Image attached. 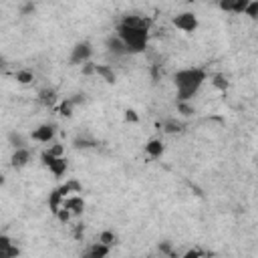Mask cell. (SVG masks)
Segmentation results:
<instances>
[{
	"instance_id": "cell-26",
	"label": "cell",
	"mask_w": 258,
	"mask_h": 258,
	"mask_svg": "<svg viewBox=\"0 0 258 258\" xmlns=\"http://www.w3.org/2000/svg\"><path fill=\"white\" fill-rule=\"evenodd\" d=\"M212 85H214L216 89H220V91H226V89H228V81H226L224 75H216L214 81H212Z\"/></svg>"
},
{
	"instance_id": "cell-30",
	"label": "cell",
	"mask_w": 258,
	"mask_h": 258,
	"mask_svg": "<svg viewBox=\"0 0 258 258\" xmlns=\"http://www.w3.org/2000/svg\"><path fill=\"white\" fill-rule=\"evenodd\" d=\"M186 2H194V0H186Z\"/></svg>"
},
{
	"instance_id": "cell-20",
	"label": "cell",
	"mask_w": 258,
	"mask_h": 258,
	"mask_svg": "<svg viewBox=\"0 0 258 258\" xmlns=\"http://www.w3.org/2000/svg\"><path fill=\"white\" fill-rule=\"evenodd\" d=\"M8 141H10V145L15 147V149H18V147H26V139L22 138L20 133H10V135H8Z\"/></svg>"
},
{
	"instance_id": "cell-11",
	"label": "cell",
	"mask_w": 258,
	"mask_h": 258,
	"mask_svg": "<svg viewBox=\"0 0 258 258\" xmlns=\"http://www.w3.org/2000/svg\"><path fill=\"white\" fill-rule=\"evenodd\" d=\"M95 75H99L105 83H115V79H117L113 67L109 65H95Z\"/></svg>"
},
{
	"instance_id": "cell-9",
	"label": "cell",
	"mask_w": 258,
	"mask_h": 258,
	"mask_svg": "<svg viewBox=\"0 0 258 258\" xmlns=\"http://www.w3.org/2000/svg\"><path fill=\"white\" fill-rule=\"evenodd\" d=\"M107 51H109L113 57H125V55H129L127 47L123 45V40H121L117 34L111 36V38H107Z\"/></svg>"
},
{
	"instance_id": "cell-13",
	"label": "cell",
	"mask_w": 258,
	"mask_h": 258,
	"mask_svg": "<svg viewBox=\"0 0 258 258\" xmlns=\"http://www.w3.org/2000/svg\"><path fill=\"white\" fill-rule=\"evenodd\" d=\"M63 208H67L71 214H81L83 208H85V204H83L81 198H65L63 200Z\"/></svg>"
},
{
	"instance_id": "cell-29",
	"label": "cell",
	"mask_w": 258,
	"mask_h": 258,
	"mask_svg": "<svg viewBox=\"0 0 258 258\" xmlns=\"http://www.w3.org/2000/svg\"><path fill=\"white\" fill-rule=\"evenodd\" d=\"M2 184H4V175H2V173H0V186H2Z\"/></svg>"
},
{
	"instance_id": "cell-7",
	"label": "cell",
	"mask_w": 258,
	"mask_h": 258,
	"mask_svg": "<svg viewBox=\"0 0 258 258\" xmlns=\"http://www.w3.org/2000/svg\"><path fill=\"white\" fill-rule=\"evenodd\" d=\"M29 161H31V149L29 147H18V149H15V154H12V157H10V166L20 170V168H24L26 164H29Z\"/></svg>"
},
{
	"instance_id": "cell-12",
	"label": "cell",
	"mask_w": 258,
	"mask_h": 258,
	"mask_svg": "<svg viewBox=\"0 0 258 258\" xmlns=\"http://www.w3.org/2000/svg\"><path fill=\"white\" fill-rule=\"evenodd\" d=\"M0 254L2 256H17L18 254V248L15 246V242L4 234H0Z\"/></svg>"
},
{
	"instance_id": "cell-6",
	"label": "cell",
	"mask_w": 258,
	"mask_h": 258,
	"mask_svg": "<svg viewBox=\"0 0 258 258\" xmlns=\"http://www.w3.org/2000/svg\"><path fill=\"white\" fill-rule=\"evenodd\" d=\"M121 24L131 26V29L149 31V29H152V18H149V17H135V15H129V17H123Z\"/></svg>"
},
{
	"instance_id": "cell-3",
	"label": "cell",
	"mask_w": 258,
	"mask_h": 258,
	"mask_svg": "<svg viewBox=\"0 0 258 258\" xmlns=\"http://www.w3.org/2000/svg\"><path fill=\"white\" fill-rule=\"evenodd\" d=\"M40 159H43V164L57 175V178H61V175L67 172V159H65V155H59V157H55L52 154H49V152H45L43 155H40Z\"/></svg>"
},
{
	"instance_id": "cell-17",
	"label": "cell",
	"mask_w": 258,
	"mask_h": 258,
	"mask_svg": "<svg viewBox=\"0 0 258 258\" xmlns=\"http://www.w3.org/2000/svg\"><path fill=\"white\" fill-rule=\"evenodd\" d=\"M107 254H109V246H105V244H101V242L93 244V246L89 248V252H87L89 258H101V256H107Z\"/></svg>"
},
{
	"instance_id": "cell-16",
	"label": "cell",
	"mask_w": 258,
	"mask_h": 258,
	"mask_svg": "<svg viewBox=\"0 0 258 258\" xmlns=\"http://www.w3.org/2000/svg\"><path fill=\"white\" fill-rule=\"evenodd\" d=\"M38 101L43 103L45 107L55 105V101H57V93H55V89H43V91H38Z\"/></svg>"
},
{
	"instance_id": "cell-31",
	"label": "cell",
	"mask_w": 258,
	"mask_h": 258,
	"mask_svg": "<svg viewBox=\"0 0 258 258\" xmlns=\"http://www.w3.org/2000/svg\"><path fill=\"white\" fill-rule=\"evenodd\" d=\"M0 256H2V254H0Z\"/></svg>"
},
{
	"instance_id": "cell-19",
	"label": "cell",
	"mask_w": 258,
	"mask_h": 258,
	"mask_svg": "<svg viewBox=\"0 0 258 258\" xmlns=\"http://www.w3.org/2000/svg\"><path fill=\"white\" fill-rule=\"evenodd\" d=\"M184 129V123L178 119H166L164 121V131L166 133H180Z\"/></svg>"
},
{
	"instance_id": "cell-23",
	"label": "cell",
	"mask_w": 258,
	"mask_h": 258,
	"mask_svg": "<svg viewBox=\"0 0 258 258\" xmlns=\"http://www.w3.org/2000/svg\"><path fill=\"white\" fill-rule=\"evenodd\" d=\"M178 111L184 115V117H189V115H194L196 111H194V107L189 105L188 101H178Z\"/></svg>"
},
{
	"instance_id": "cell-4",
	"label": "cell",
	"mask_w": 258,
	"mask_h": 258,
	"mask_svg": "<svg viewBox=\"0 0 258 258\" xmlns=\"http://www.w3.org/2000/svg\"><path fill=\"white\" fill-rule=\"evenodd\" d=\"M173 24H175V29H180L184 33H194L198 29V18L194 12H182V15L173 18Z\"/></svg>"
},
{
	"instance_id": "cell-5",
	"label": "cell",
	"mask_w": 258,
	"mask_h": 258,
	"mask_svg": "<svg viewBox=\"0 0 258 258\" xmlns=\"http://www.w3.org/2000/svg\"><path fill=\"white\" fill-rule=\"evenodd\" d=\"M91 45L89 43H79L75 45V49L71 51V65H85L91 59Z\"/></svg>"
},
{
	"instance_id": "cell-10",
	"label": "cell",
	"mask_w": 258,
	"mask_h": 258,
	"mask_svg": "<svg viewBox=\"0 0 258 258\" xmlns=\"http://www.w3.org/2000/svg\"><path fill=\"white\" fill-rule=\"evenodd\" d=\"M248 2L250 0H220V8L226 12H234V15H242Z\"/></svg>"
},
{
	"instance_id": "cell-22",
	"label": "cell",
	"mask_w": 258,
	"mask_h": 258,
	"mask_svg": "<svg viewBox=\"0 0 258 258\" xmlns=\"http://www.w3.org/2000/svg\"><path fill=\"white\" fill-rule=\"evenodd\" d=\"M73 107H75V103H73V99H65L63 103H61V115H65V117H71L73 115Z\"/></svg>"
},
{
	"instance_id": "cell-14",
	"label": "cell",
	"mask_w": 258,
	"mask_h": 258,
	"mask_svg": "<svg viewBox=\"0 0 258 258\" xmlns=\"http://www.w3.org/2000/svg\"><path fill=\"white\" fill-rule=\"evenodd\" d=\"M145 154L149 157H159L161 154H164V143H161V139H152V141H147L145 143Z\"/></svg>"
},
{
	"instance_id": "cell-27",
	"label": "cell",
	"mask_w": 258,
	"mask_h": 258,
	"mask_svg": "<svg viewBox=\"0 0 258 258\" xmlns=\"http://www.w3.org/2000/svg\"><path fill=\"white\" fill-rule=\"evenodd\" d=\"M49 154H52L55 157H59V155H65V147H63V145H59V143H55L52 147H49Z\"/></svg>"
},
{
	"instance_id": "cell-1",
	"label": "cell",
	"mask_w": 258,
	"mask_h": 258,
	"mask_svg": "<svg viewBox=\"0 0 258 258\" xmlns=\"http://www.w3.org/2000/svg\"><path fill=\"white\" fill-rule=\"evenodd\" d=\"M206 81V71L202 69H184L175 73V89H178V101H189L200 91Z\"/></svg>"
},
{
	"instance_id": "cell-2",
	"label": "cell",
	"mask_w": 258,
	"mask_h": 258,
	"mask_svg": "<svg viewBox=\"0 0 258 258\" xmlns=\"http://www.w3.org/2000/svg\"><path fill=\"white\" fill-rule=\"evenodd\" d=\"M117 36L123 40V45L127 47V52H143V51L147 49L149 31L131 29V26L119 24V26H117Z\"/></svg>"
},
{
	"instance_id": "cell-18",
	"label": "cell",
	"mask_w": 258,
	"mask_h": 258,
	"mask_svg": "<svg viewBox=\"0 0 258 258\" xmlns=\"http://www.w3.org/2000/svg\"><path fill=\"white\" fill-rule=\"evenodd\" d=\"M97 145V141H95L93 138H89V135H77L75 138V147L77 149H89V147H95Z\"/></svg>"
},
{
	"instance_id": "cell-8",
	"label": "cell",
	"mask_w": 258,
	"mask_h": 258,
	"mask_svg": "<svg viewBox=\"0 0 258 258\" xmlns=\"http://www.w3.org/2000/svg\"><path fill=\"white\" fill-rule=\"evenodd\" d=\"M55 138V125H40L33 131V139L38 143H51Z\"/></svg>"
},
{
	"instance_id": "cell-21",
	"label": "cell",
	"mask_w": 258,
	"mask_h": 258,
	"mask_svg": "<svg viewBox=\"0 0 258 258\" xmlns=\"http://www.w3.org/2000/svg\"><path fill=\"white\" fill-rule=\"evenodd\" d=\"M244 15H248L252 20L258 18V0H250L246 4V8H244Z\"/></svg>"
},
{
	"instance_id": "cell-15",
	"label": "cell",
	"mask_w": 258,
	"mask_h": 258,
	"mask_svg": "<svg viewBox=\"0 0 258 258\" xmlns=\"http://www.w3.org/2000/svg\"><path fill=\"white\" fill-rule=\"evenodd\" d=\"M63 200H65V196H63L61 189H55V192L51 194V198H49V208H51L52 214H57L63 208Z\"/></svg>"
},
{
	"instance_id": "cell-25",
	"label": "cell",
	"mask_w": 258,
	"mask_h": 258,
	"mask_svg": "<svg viewBox=\"0 0 258 258\" xmlns=\"http://www.w3.org/2000/svg\"><path fill=\"white\" fill-rule=\"evenodd\" d=\"M15 77H17V81H18L20 85H29V83H33V73H31V71H18Z\"/></svg>"
},
{
	"instance_id": "cell-28",
	"label": "cell",
	"mask_w": 258,
	"mask_h": 258,
	"mask_svg": "<svg viewBox=\"0 0 258 258\" xmlns=\"http://www.w3.org/2000/svg\"><path fill=\"white\" fill-rule=\"evenodd\" d=\"M125 119H127V121H131V123H138V121H139V117H138V113H135L133 109H129V111H125Z\"/></svg>"
},
{
	"instance_id": "cell-24",
	"label": "cell",
	"mask_w": 258,
	"mask_h": 258,
	"mask_svg": "<svg viewBox=\"0 0 258 258\" xmlns=\"http://www.w3.org/2000/svg\"><path fill=\"white\" fill-rule=\"evenodd\" d=\"M99 242L105 244V246H111V244H115V234L111 230H105V232H101V236H99Z\"/></svg>"
}]
</instances>
